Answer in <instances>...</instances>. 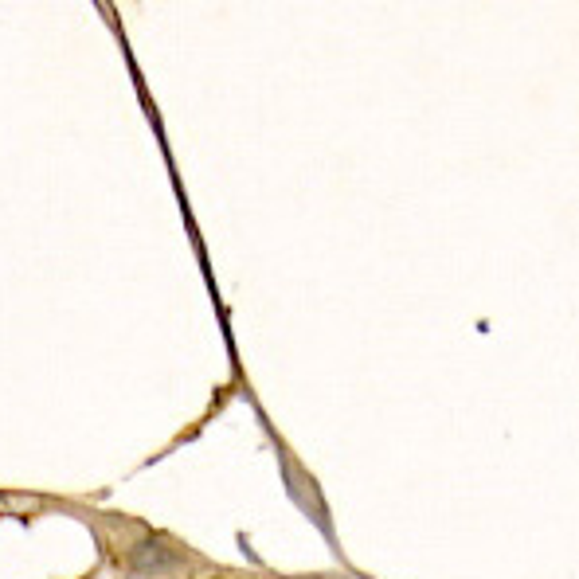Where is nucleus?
Masks as SVG:
<instances>
[{
    "label": "nucleus",
    "mask_w": 579,
    "mask_h": 579,
    "mask_svg": "<svg viewBox=\"0 0 579 579\" xmlns=\"http://www.w3.org/2000/svg\"><path fill=\"white\" fill-rule=\"evenodd\" d=\"M180 564V556L161 540V536H145L130 548V568L141 576H161V572H173Z\"/></svg>",
    "instance_id": "1"
}]
</instances>
